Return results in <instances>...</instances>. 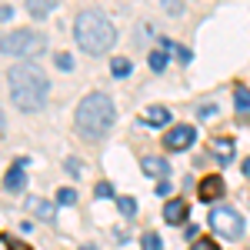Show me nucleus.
Wrapping results in <instances>:
<instances>
[{
    "label": "nucleus",
    "instance_id": "f257e3e1",
    "mask_svg": "<svg viewBox=\"0 0 250 250\" xmlns=\"http://www.w3.org/2000/svg\"><path fill=\"white\" fill-rule=\"evenodd\" d=\"M7 90L14 107L23 114H37L47 107V94H50V80L37 63H14L7 70Z\"/></svg>",
    "mask_w": 250,
    "mask_h": 250
},
{
    "label": "nucleus",
    "instance_id": "f03ea898",
    "mask_svg": "<svg viewBox=\"0 0 250 250\" xmlns=\"http://www.w3.org/2000/svg\"><path fill=\"white\" fill-rule=\"evenodd\" d=\"M114 117H117L114 100H110L107 94H100V90H94V94H87L77 104L74 124H77V134L80 137H87V140H100V137L110 134Z\"/></svg>",
    "mask_w": 250,
    "mask_h": 250
},
{
    "label": "nucleus",
    "instance_id": "7ed1b4c3",
    "mask_svg": "<svg viewBox=\"0 0 250 250\" xmlns=\"http://www.w3.org/2000/svg\"><path fill=\"white\" fill-rule=\"evenodd\" d=\"M74 37H77V47L83 54L100 57L117 43V27L100 10H80L74 20Z\"/></svg>",
    "mask_w": 250,
    "mask_h": 250
},
{
    "label": "nucleus",
    "instance_id": "20e7f679",
    "mask_svg": "<svg viewBox=\"0 0 250 250\" xmlns=\"http://www.w3.org/2000/svg\"><path fill=\"white\" fill-rule=\"evenodd\" d=\"M43 47H47V40L40 37L37 30H10L0 40V54L3 57H17V60L37 57V54H43Z\"/></svg>",
    "mask_w": 250,
    "mask_h": 250
},
{
    "label": "nucleus",
    "instance_id": "39448f33",
    "mask_svg": "<svg viewBox=\"0 0 250 250\" xmlns=\"http://www.w3.org/2000/svg\"><path fill=\"white\" fill-rule=\"evenodd\" d=\"M207 224H210L213 233L224 237V240H240V237H244V217L233 210V207H213Z\"/></svg>",
    "mask_w": 250,
    "mask_h": 250
},
{
    "label": "nucleus",
    "instance_id": "423d86ee",
    "mask_svg": "<svg viewBox=\"0 0 250 250\" xmlns=\"http://www.w3.org/2000/svg\"><path fill=\"white\" fill-rule=\"evenodd\" d=\"M193 140H197V130H193L190 124H177V127H170V130H167L164 147H167V150H187Z\"/></svg>",
    "mask_w": 250,
    "mask_h": 250
},
{
    "label": "nucleus",
    "instance_id": "0eeeda50",
    "mask_svg": "<svg viewBox=\"0 0 250 250\" xmlns=\"http://www.w3.org/2000/svg\"><path fill=\"white\" fill-rule=\"evenodd\" d=\"M227 193V184H224V177L220 173H207L200 184H197V197L204 200V204H213L217 197H224Z\"/></svg>",
    "mask_w": 250,
    "mask_h": 250
},
{
    "label": "nucleus",
    "instance_id": "6e6552de",
    "mask_svg": "<svg viewBox=\"0 0 250 250\" xmlns=\"http://www.w3.org/2000/svg\"><path fill=\"white\" fill-rule=\"evenodd\" d=\"M27 210L34 217H40L43 224H57V204H50L43 197H27Z\"/></svg>",
    "mask_w": 250,
    "mask_h": 250
},
{
    "label": "nucleus",
    "instance_id": "1a4fd4ad",
    "mask_svg": "<svg viewBox=\"0 0 250 250\" xmlns=\"http://www.w3.org/2000/svg\"><path fill=\"white\" fill-rule=\"evenodd\" d=\"M23 164H27V160L14 164L10 170L3 173V190H7V193H20L23 187H27V173H23Z\"/></svg>",
    "mask_w": 250,
    "mask_h": 250
},
{
    "label": "nucleus",
    "instance_id": "9d476101",
    "mask_svg": "<svg viewBox=\"0 0 250 250\" xmlns=\"http://www.w3.org/2000/svg\"><path fill=\"white\" fill-rule=\"evenodd\" d=\"M140 170L147 173V177H157V180H164V177H167V170H170V164H167L164 157H144Z\"/></svg>",
    "mask_w": 250,
    "mask_h": 250
},
{
    "label": "nucleus",
    "instance_id": "9b49d317",
    "mask_svg": "<svg viewBox=\"0 0 250 250\" xmlns=\"http://www.w3.org/2000/svg\"><path fill=\"white\" fill-rule=\"evenodd\" d=\"M144 124H147V127H167V124H170V110L160 107V104H154V107L144 110Z\"/></svg>",
    "mask_w": 250,
    "mask_h": 250
},
{
    "label": "nucleus",
    "instance_id": "f8f14e48",
    "mask_svg": "<svg viewBox=\"0 0 250 250\" xmlns=\"http://www.w3.org/2000/svg\"><path fill=\"white\" fill-rule=\"evenodd\" d=\"M57 3L60 0H27V14L34 20H43V17H50V14L57 10Z\"/></svg>",
    "mask_w": 250,
    "mask_h": 250
},
{
    "label": "nucleus",
    "instance_id": "ddd939ff",
    "mask_svg": "<svg viewBox=\"0 0 250 250\" xmlns=\"http://www.w3.org/2000/svg\"><path fill=\"white\" fill-rule=\"evenodd\" d=\"M164 220H167V224H184V220H187V204H184V200H167V207H164Z\"/></svg>",
    "mask_w": 250,
    "mask_h": 250
},
{
    "label": "nucleus",
    "instance_id": "4468645a",
    "mask_svg": "<svg viewBox=\"0 0 250 250\" xmlns=\"http://www.w3.org/2000/svg\"><path fill=\"white\" fill-rule=\"evenodd\" d=\"M233 150H237V147H233V140H213V144H210V154L217 157L220 164H230Z\"/></svg>",
    "mask_w": 250,
    "mask_h": 250
},
{
    "label": "nucleus",
    "instance_id": "2eb2a0df",
    "mask_svg": "<svg viewBox=\"0 0 250 250\" xmlns=\"http://www.w3.org/2000/svg\"><path fill=\"white\" fill-rule=\"evenodd\" d=\"M233 107H237V114H250V90L247 87L233 90Z\"/></svg>",
    "mask_w": 250,
    "mask_h": 250
},
{
    "label": "nucleus",
    "instance_id": "dca6fc26",
    "mask_svg": "<svg viewBox=\"0 0 250 250\" xmlns=\"http://www.w3.org/2000/svg\"><path fill=\"white\" fill-rule=\"evenodd\" d=\"M130 70H134V63L127 57H117V60H110V74H114L117 80L120 77H130Z\"/></svg>",
    "mask_w": 250,
    "mask_h": 250
},
{
    "label": "nucleus",
    "instance_id": "f3484780",
    "mask_svg": "<svg viewBox=\"0 0 250 250\" xmlns=\"http://www.w3.org/2000/svg\"><path fill=\"white\" fill-rule=\"evenodd\" d=\"M147 63H150L154 74H164V70H167V50H154V54L147 57Z\"/></svg>",
    "mask_w": 250,
    "mask_h": 250
},
{
    "label": "nucleus",
    "instance_id": "a211bd4d",
    "mask_svg": "<svg viewBox=\"0 0 250 250\" xmlns=\"http://www.w3.org/2000/svg\"><path fill=\"white\" fill-rule=\"evenodd\" d=\"M140 247H144V250H164V240H160V233L147 230L144 237H140Z\"/></svg>",
    "mask_w": 250,
    "mask_h": 250
},
{
    "label": "nucleus",
    "instance_id": "6ab92c4d",
    "mask_svg": "<svg viewBox=\"0 0 250 250\" xmlns=\"http://www.w3.org/2000/svg\"><path fill=\"white\" fill-rule=\"evenodd\" d=\"M57 204H60V207H74V204H77V190L60 187V190H57Z\"/></svg>",
    "mask_w": 250,
    "mask_h": 250
},
{
    "label": "nucleus",
    "instance_id": "aec40b11",
    "mask_svg": "<svg viewBox=\"0 0 250 250\" xmlns=\"http://www.w3.org/2000/svg\"><path fill=\"white\" fill-rule=\"evenodd\" d=\"M117 207H120L124 217H134V213H137V200H134V197H117Z\"/></svg>",
    "mask_w": 250,
    "mask_h": 250
},
{
    "label": "nucleus",
    "instance_id": "412c9836",
    "mask_svg": "<svg viewBox=\"0 0 250 250\" xmlns=\"http://www.w3.org/2000/svg\"><path fill=\"white\" fill-rule=\"evenodd\" d=\"M54 63H57V70H63V74H70V70H74V57H70V54H57Z\"/></svg>",
    "mask_w": 250,
    "mask_h": 250
},
{
    "label": "nucleus",
    "instance_id": "4be33fe9",
    "mask_svg": "<svg viewBox=\"0 0 250 250\" xmlns=\"http://www.w3.org/2000/svg\"><path fill=\"white\" fill-rule=\"evenodd\" d=\"M63 167L70 170V177H80V173H83V164H80L77 157H67V164H63Z\"/></svg>",
    "mask_w": 250,
    "mask_h": 250
},
{
    "label": "nucleus",
    "instance_id": "5701e85b",
    "mask_svg": "<svg viewBox=\"0 0 250 250\" xmlns=\"http://www.w3.org/2000/svg\"><path fill=\"white\" fill-rule=\"evenodd\" d=\"M190 250H220L217 244H213L210 237H200V240H193V247Z\"/></svg>",
    "mask_w": 250,
    "mask_h": 250
},
{
    "label": "nucleus",
    "instance_id": "b1692460",
    "mask_svg": "<svg viewBox=\"0 0 250 250\" xmlns=\"http://www.w3.org/2000/svg\"><path fill=\"white\" fill-rule=\"evenodd\" d=\"M94 193H97V197H114V187H110L107 180H100V184L94 187Z\"/></svg>",
    "mask_w": 250,
    "mask_h": 250
},
{
    "label": "nucleus",
    "instance_id": "393cba45",
    "mask_svg": "<svg viewBox=\"0 0 250 250\" xmlns=\"http://www.w3.org/2000/svg\"><path fill=\"white\" fill-rule=\"evenodd\" d=\"M164 7H167V14H173V17L184 14V3H180V0H164Z\"/></svg>",
    "mask_w": 250,
    "mask_h": 250
},
{
    "label": "nucleus",
    "instance_id": "a878e982",
    "mask_svg": "<svg viewBox=\"0 0 250 250\" xmlns=\"http://www.w3.org/2000/svg\"><path fill=\"white\" fill-rule=\"evenodd\" d=\"M0 20H3V23H10V20H14V7H10V3H3V7H0Z\"/></svg>",
    "mask_w": 250,
    "mask_h": 250
},
{
    "label": "nucleus",
    "instance_id": "bb28decb",
    "mask_svg": "<svg viewBox=\"0 0 250 250\" xmlns=\"http://www.w3.org/2000/svg\"><path fill=\"white\" fill-rule=\"evenodd\" d=\"M3 244H7V250H30L27 244H20V240H10V237H3Z\"/></svg>",
    "mask_w": 250,
    "mask_h": 250
},
{
    "label": "nucleus",
    "instance_id": "cd10ccee",
    "mask_svg": "<svg viewBox=\"0 0 250 250\" xmlns=\"http://www.w3.org/2000/svg\"><path fill=\"white\" fill-rule=\"evenodd\" d=\"M173 54L184 60V63H190V50H187V47H173Z\"/></svg>",
    "mask_w": 250,
    "mask_h": 250
},
{
    "label": "nucleus",
    "instance_id": "c85d7f7f",
    "mask_svg": "<svg viewBox=\"0 0 250 250\" xmlns=\"http://www.w3.org/2000/svg\"><path fill=\"white\" fill-rule=\"evenodd\" d=\"M200 114H204V117H213V114H217V107H213V104H204V107H200Z\"/></svg>",
    "mask_w": 250,
    "mask_h": 250
},
{
    "label": "nucleus",
    "instance_id": "c756f323",
    "mask_svg": "<svg viewBox=\"0 0 250 250\" xmlns=\"http://www.w3.org/2000/svg\"><path fill=\"white\" fill-rule=\"evenodd\" d=\"M244 173H247V180H250V157L244 160Z\"/></svg>",
    "mask_w": 250,
    "mask_h": 250
},
{
    "label": "nucleus",
    "instance_id": "7c9ffc66",
    "mask_svg": "<svg viewBox=\"0 0 250 250\" xmlns=\"http://www.w3.org/2000/svg\"><path fill=\"white\" fill-rule=\"evenodd\" d=\"M80 250H97V247H94V244H87V247H80Z\"/></svg>",
    "mask_w": 250,
    "mask_h": 250
}]
</instances>
